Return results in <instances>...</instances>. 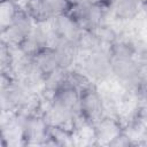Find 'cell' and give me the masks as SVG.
<instances>
[{
    "label": "cell",
    "mask_w": 147,
    "mask_h": 147,
    "mask_svg": "<svg viewBox=\"0 0 147 147\" xmlns=\"http://www.w3.org/2000/svg\"><path fill=\"white\" fill-rule=\"evenodd\" d=\"M142 11V0H117L110 8V13L118 22H130Z\"/></svg>",
    "instance_id": "9c48e42d"
},
{
    "label": "cell",
    "mask_w": 147,
    "mask_h": 147,
    "mask_svg": "<svg viewBox=\"0 0 147 147\" xmlns=\"http://www.w3.org/2000/svg\"><path fill=\"white\" fill-rule=\"evenodd\" d=\"M32 56H33V61H34L37 71L41 76L42 80H45L46 78H48L56 71L62 70L60 68L56 54L52 46H47L45 48L39 49Z\"/></svg>",
    "instance_id": "ba28073f"
},
{
    "label": "cell",
    "mask_w": 147,
    "mask_h": 147,
    "mask_svg": "<svg viewBox=\"0 0 147 147\" xmlns=\"http://www.w3.org/2000/svg\"><path fill=\"white\" fill-rule=\"evenodd\" d=\"M56 54L60 68L62 70H70L76 62V57L79 53L76 45L62 40H52L51 45Z\"/></svg>",
    "instance_id": "30bf717a"
},
{
    "label": "cell",
    "mask_w": 147,
    "mask_h": 147,
    "mask_svg": "<svg viewBox=\"0 0 147 147\" xmlns=\"http://www.w3.org/2000/svg\"><path fill=\"white\" fill-rule=\"evenodd\" d=\"M23 9L36 24H46L49 22L44 0H25Z\"/></svg>",
    "instance_id": "7c38bea8"
},
{
    "label": "cell",
    "mask_w": 147,
    "mask_h": 147,
    "mask_svg": "<svg viewBox=\"0 0 147 147\" xmlns=\"http://www.w3.org/2000/svg\"><path fill=\"white\" fill-rule=\"evenodd\" d=\"M124 129L119 118L105 115L93 125V138L100 144L108 145Z\"/></svg>",
    "instance_id": "52a82bcc"
},
{
    "label": "cell",
    "mask_w": 147,
    "mask_h": 147,
    "mask_svg": "<svg viewBox=\"0 0 147 147\" xmlns=\"http://www.w3.org/2000/svg\"><path fill=\"white\" fill-rule=\"evenodd\" d=\"M77 114L91 125H94L106 115L105 100L95 85L91 84L80 90Z\"/></svg>",
    "instance_id": "7a4b0ae2"
},
{
    "label": "cell",
    "mask_w": 147,
    "mask_h": 147,
    "mask_svg": "<svg viewBox=\"0 0 147 147\" xmlns=\"http://www.w3.org/2000/svg\"><path fill=\"white\" fill-rule=\"evenodd\" d=\"M138 145H144V146H147V125L144 127V130L141 131L140 136H139V141H138Z\"/></svg>",
    "instance_id": "2e32d148"
},
{
    "label": "cell",
    "mask_w": 147,
    "mask_h": 147,
    "mask_svg": "<svg viewBox=\"0 0 147 147\" xmlns=\"http://www.w3.org/2000/svg\"><path fill=\"white\" fill-rule=\"evenodd\" d=\"M34 24L36 23L22 8L16 18L6 29L1 30V41L18 51L29 38Z\"/></svg>",
    "instance_id": "5b68a950"
},
{
    "label": "cell",
    "mask_w": 147,
    "mask_h": 147,
    "mask_svg": "<svg viewBox=\"0 0 147 147\" xmlns=\"http://www.w3.org/2000/svg\"><path fill=\"white\" fill-rule=\"evenodd\" d=\"M142 11L147 18V0H142Z\"/></svg>",
    "instance_id": "e0dca14e"
},
{
    "label": "cell",
    "mask_w": 147,
    "mask_h": 147,
    "mask_svg": "<svg viewBox=\"0 0 147 147\" xmlns=\"http://www.w3.org/2000/svg\"><path fill=\"white\" fill-rule=\"evenodd\" d=\"M48 24L53 40L68 41L75 45L83 31V28L79 25V23L69 14L55 16L48 22Z\"/></svg>",
    "instance_id": "8992f818"
},
{
    "label": "cell",
    "mask_w": 147,
    "mask_h": 147,
    "mask_svg": "<svg viewBox=\"0 0 147 147\" xmlns=\"http://www.w3.org/2000/svg\"><path fill=\"white\" fill-rule=\"evenodd\" d=\"M116 1H117V0H105V3H106V6L110 9V8H111V6H113Z\"/></svg>",
    "instance_id": "ac0fdd59"
},
{
    "label": "cell",
    "mask_w": 147,
    "mask_h": 147,
    "mask_svg": "<svg viewBox=\"0 0 147 147\" xmlns=\"http://www.w3.org/2000/svg\"><path fill=\"white\" fill-rule=\"evenodd\" d=\"M22 7L16 0H1L0 1V29H6L20 14Z\"/></svg>",
    "instance_id": "4fadbf2b"
},
{
    "label": "cell",
    "mask_w": 147,
    "mask_h": 147,
    "mask_svg": "<svg viewBox=\"0 0 147 147\" xmlns=\"http://www.w3.org/2000/svg\"><path fill=\"white\" fill-rule=\"evenodd\" d=\"M144 68L145 64L136 57H111V75L133 91L140 83Z\"/></svg>",
    "instance_id": "3957f363"
},
{
    "label": "cell",
    "mask_w": 147,
    "mask_h": 147,
    "mask_svg": "<svg viewBox=\"0 0 147 147\" xmlns=\"http://www.w3.org/2000/svg\"><path fill=\"white\" fill-rule=\"evenodd\" d=\"M75 131L72 127L60 124H49L45 145L52 146H68L72 145Z\"/></svg>",
    "instance_id": "8fae6325"
},
{
    "label": "cell",
    "mask_w": 147,
    "mask_h": 147,
    "mask_svg": "<svg viewBox=\"0 0 147 147\" xmlns=\"http://www.w3.org/2000/svg\"><path fill=\"white\" fill-rule=\"evenodd\" d=\"M83 72L92 82H102L111 76V57L107 48L86 53L83 61Z\"/></svg>",
    "instance_id": "277c9868"
},
{
    "label": "cell",
    "mask_w": 147,
    "mask_h": 147,
    "mask_svg": "<svg viewBox=\"0 0 147 147\" xmlns=\"http://www.w3.org/2000/svg\"><path fill=\"white\" fill-rule=\"evenodd\" d=\"M72 2V0H44V6L49 17V21L55 16L67 14Z\"/></svg>",
    "instance_id": "9a60e30c"
},
{
    "label": "cell",
    "mask_w": 147,
    "mask_h": 147,
    "mask_svg": "<svg viewBox=\"0 0 147 147\" xmlns=\"http://www.w3.org/2000/svg\"><path fill=\"white\" fill-rule=\"evenodd\" d=\"M91 31H93L94 34L96 36L100 45L103 48H107V49L121 38L119 34H118V32L111 25H109L108 23L99 26L95 30H91Z\"/></svg>",
    "instance_id": "5bb4252c"
},
{
    "label": "cell",
    "mask_w": 147,
    "mask_h": 147,
    "mask_svg": "<svg viewBox=\"0 0 147 147\" xmlns=\"http://www.w3.org/2000/svg\"><path fill=\"white\" fill-rule=\"evenodd\" d=\"M109 11L110 9L105 5L74 1L67 14L72 16L83 29L95 30L107 23Z\"/></svg>",
    "instance_id": "6da1fadb"
}]
</instances>
